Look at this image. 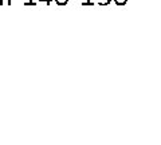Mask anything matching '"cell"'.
<instances>
[{"mask_svg":"<svg viewBox=\"0 0 161 145\" xmlns=\"http://www.w3.org/2000/svg\"><path fill=\"white\" fill-rule=\"evenodd\" d=\"M38 2H40V3H46L47 4V6H48V4H51V2H53V0H38Z\"/></svg>","mask_w":161,"mask_h":145,"instance_id":"cell-5","label":"cell"},{"mask_svg":"<svg viewBox=\"0 0 161 145\" xmlns=\"http://www.w3.org/2000/svg\"><path fill=\"white\" fill-rule=\"evenodd\" d=\"M35 4H36V3H34L32 0H28V2L24 3V6H35Z\"/></svg>","mask_w":161,"mask_h":145,"instance_id":"cell-3","label":"cell"},{"mask_svg":"<svg viewBox=\"0 0 161 145\" xmlns=\"http://www.w3.org/2000/svg\"><path fill=\"white\" fill-rule=\"evenodd\" d=\"M82 6H93V3L90 2V0H86V2H83V3H82Z\"/></svg>","mask_w":161,"mask_h":145,"instance_id":"cell-4","label":"cell"},{"mask_svg":"<svg viewBox=\"0 0 161 145\" xmlns=\"http://www.w3.org/2000/svg\"><path fill=\"white\" fill-rule=\"evenodd\" d=\"M55 3H57L58 6H66L69 3V0H55Z\"/></svg>","mask_w":161,"mask_h":145,"instance_id":"cell-1","label":"cell"},{"mask_svg":"<svg viewBox=\"0 0 161 145\" xmlns=\"http://www.w3.org/2000/svg\"><path fill=\"white\" fill-rule=\"evenodd\" d=\"M125 3H126V0H115V4H118V6H124Z\"/></svg>","mask_w":161,"mask_h":145,"instance_id":"cell-2","label":"cell"}]
</instances>
